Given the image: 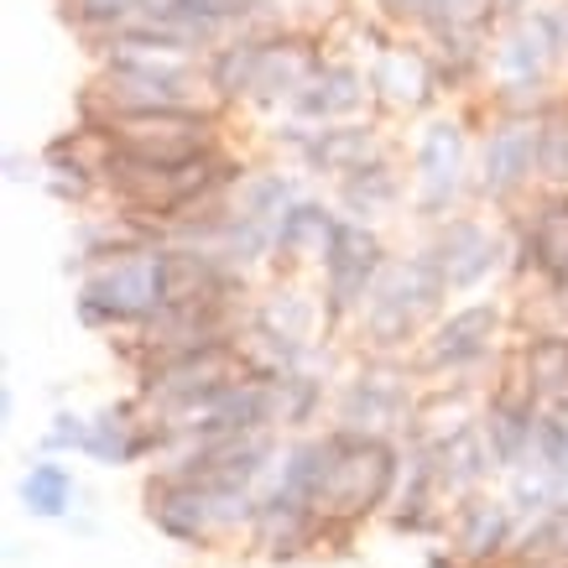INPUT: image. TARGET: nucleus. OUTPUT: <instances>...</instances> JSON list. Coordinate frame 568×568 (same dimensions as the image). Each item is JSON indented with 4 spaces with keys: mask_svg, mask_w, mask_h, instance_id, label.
Listing matches in <instances>:
<instances>
[{
    "mask_svg": "<svg viewBox=\"0 0 568 568\" xmlns=\"http://www.w3.org/2000/svg\"><path fill=\"white\" fill-rule=\"evenodd\" d=\"M365 131H328L318 146H313V156L324 162V168H339V173H361V162H365Z\"/></svg>",
    "mask_w": 568,
    "mask_h": 568,
    "instance_id": "obj_25",
    "label": "nucleus"
},
{
    "mask_svg": "<svg viewBox=\"0 0 568 568\" xmlns=\"http://www.w3.org/2000/svg\"><path fill=\"white\" fill-rule=\"evenodd\" d=\"M527 386L532 392H568V339H542L527 349Z\"/></svg>",
    "mask_w": 568,
    "mask_h": 568,
    "instance_id": "obj_23",
    "label": "nucleus"
},
{
    "mask_svg": "<svg viewBox=\"0 0 568 568\" xmlns=\"http://www.w3.org/2000/svg\"><path fill=\"white\" fill-rule=\"evenodd\" d=\"M376 89L392 104H423L428 100V63L417 52H381Z\"/></svg>",
    "mask_w": 568,
    "mask_h": 568,
    "instance_id": "obj_16",
    "label": "nucleus"
},
{
    "mask_svg": "<svg viewBox=\"0 0 568 568\" xmlns=\"http://www.w3.org/2000/svg\"><path fill=\"white\" fill-rule=\"evenodd\" d=\"M110 146L136 162H193L209 146V125L189 110H136L110 125Z\"/></svg>",
    "mask_w": 568,
    "mask_h": 568,
    "instance_id": "obj_2",
    "label": "nucleus"
},
{
    "mask_svg": "<svg viewBox=\"0 0 568 568\" xmlns=\"http://www.w3.org/2000/svg\"><path fill=\"white\" fill-rule=\"evenodd\" d=\"M141 11V0H69V17L79 21H121Z\"/></svg>",
    "mask_w": 568,
    "mask_h": 568,
    "instance_id": "obj_28",
    "label": "nucleus"
},
{
    "mask_svg": "<svg viewBox=\"0 0 568 568\" xmlns=\"http://www.w3.org/2000/svg\"><path fill=\"white\" fill-rule=\"evenodd\" d=\"M156 282H162V308L168 313H209L224 293L220 266L204 251H162Z\"/></svg>",
    "mask_w": 568,
    "mask_h": 568,
    "instance_id": "obj_7",
    "label": "nucleus"
},
{
    "mask_svg": "<svg viewBox=\"0 0 568 568\" xmlns=\"http://www.w3.org/2000/svg\"><path fill=\"white\" fill-rule=\"evenodd\" d=\"M552 52H558L552 21L548 17L521 21L517 32H511V42H506V52H500V69L511 73V79H537V73L552 63Z\"/></svg>",
    "mask_w": 568,
    "mask_h": 568,
    "instance_id": "obj_15",
    "label": "nucleus"
},
{
    "mask_svg": "<svg viewBox=\"0 0 568 568\" xmlns=\"http://www.w3.org/2000/svg\"><path fill=\"white\" fill-rule=\"evenodd\" d=\"M21 496H27V511H37V517H63V506H69V496H73L69 469L37 465L32 475H27V485H21Z\"/></svg>",
    "mask_w": 568,
    "mask_h": 568,
    "instance_id": "obj_22",
    "label": "nucleus"
},
{
    "mask_svg": "<svg viewBox=\"0 0 568 568\" xmlns=\"http://www.w3.org/2000/svg\"><path fill=\"white\" fill-rule=\"evenodd\" d=\"M84 454H94V459H110V465L136 459V454H141V438H131V413H125V407H110L100 423H89Z\"/></svg>",
    "mask_w": 568,
    "mask_h": 568,
    "instance_id": "obj_21",
    "label": "nucleus"
},
{
    "mask_svg": "<svg viewBox=\"0 0 568 568\" xmlns=\"http://www.w3.org/2000/svg\"><path fill=\"white\" fill-rule=\"evenodd\" d=\"M568 558V500L552 506L521 537V564H564Z\"/></svg>",
    "mask_w": 568,
    "mask_h": 568,
    "instance_id": "obj_20",
    "label": "nucleus"
},
{
    "mask_svg": "<svg viewBox=\"0 0 568 568\" xmlns=\"http://www.w3.org/2000/svg\"><path fill=\"white\" fill-rule=\"evenodd\" d=\"M371 417V423H392L402 413V392L396 386H381V381H361L355 392H349V417Z\"/></svg>",
    "mask_w": 568,
    "mask_h": 568,
    "instance_id": "obj_26",
    "label": "nucleus"
},
{
    "mask_svg": "<svg viewBox=\"0 0 568 568\" xmlns=\"http://www.w3.org/2000/svg\"><path fill=\"white\" fill-rule=\"evenodd\" d=\"M490 334H496V308L454 313V318L438 328V339H433L428 365H465V361H475V355L490 349Z\"/></svg>",
    "mask_w": 568,
    "mask_h": 568,
    "instance_id": "obj_12",
    "label": "nucleus"
},
{
    "mask_svg": "<svg viewBox=\"0 0 568 568\" xmlns=\"http://www.w3.org/2000/svg\"><path fill=\"white\" fill-rule=\"evenodd\" d=\"M454 542H459V552H465L469 564H490L511 542V506H500V500H469Z\"/></svg>",
    "mask_w": 568,
    "mask_h": 568,
    "instance_id": "obj_13",
    "label": "nucleus"
},
{
    "mask_svg": "<svg viewBox=\"0 0 568 568\" xmlns=\"http://www.w3.org/2000/svg\"><path fill=\"white\" fill-rule=\"evenodd\" d=\"M349 199H355V204H381V199H392V178L381 173V168H371V173L365 178H355V183H349Z\"/></svg>",
    "mask_w": 568,
    "mask_h": 568,
    "instance_id": "obj_30",
    "label": "nucleus"
},
{
    "mask_svg": "<svg viewBox=\"0 0 568 568\" xmlns=\"http://www.w3.org/2000/svg\"><path fill=\"white\" fill-rule=\"evenodd\" d=\"M542 173L568 178V121L542 125Z\"/></svg>",
    "mask_w": 568,
    "mask_h": 568,
    "instance_id": "obj_27",
    "label": "nucleus"
},
{
    "mask_svg": "<svg viewBox=\"0 0 568 568\" xmlns=\"http://www.w3.org/2000/svg\"><path fill=\"white\" fill-rule=\"evenodd\" d=\"M490 0H402L396 11H413V17H428L438 27H469V21L485 17Z\"/></svg>",
    "mask_w": 568,
    "mask_h": 568,
    "instance_id": "obj_24",
    "label": "nucleus"
},
{
    "mask_svg": "<svg viewBox=\"0 0 568 568\" xmlns=\"http://www.w3.org/2000/svg\"><path fill=\"white\" fill-rule=\"evenodd\" d=\"M318 73H313V58L303 48H261L256 63V94H293V89H308Z\"/></svg>",
    "mask_w": 568,
    "mask_h": 568,
    "instance_id": "obj_17",
    "label": "nucleus"
},
{
    "mask_svg": "<svg viewBox=\"0 0 568 568\" xmlns=\"http://www.w3.org/2000/svg\"><path fill=\"white\" fill-rule=\"evenodd\" d=\"M241 381H245V361L235 355V349L199 345V349L173 355L168 365H156L152 371V396L173 402V407H204V402H214L220 392L241 386Z\"/></svg>",
    "mask_w": 568,
    "mask_h": 568,
    "instance_id": "obj_4",
    "label": "nucleus"
},
{
    "mask_svg": "<svg viewBox=\"0 0 568 568\" xmlns=\"http://www.w3.org/2000/svg\"><path fill=\"white\" fill-rule=\"evenodd\" d=\"M334 245H339V224L313 204L287 209L282 224H276V251L293 256V261H328L334 256Z\"/></svg>",
    "mask_w": 568,
    "mask_h": 568,
    "instance_id": "obj_11",
    "label": "nucleus"
},
{
    "mask_svg": "<svg viewBox=\"0 0 568 568\" xmlns=\"http://www.w3.org/2000/svg\"><path fill=\"white\" fill-rule=\"evenodd\" d=\"M110 173H115V189L136 209H146V214H173L189 199H199L209 189V178H214L204 156H193V162H136V156H115Z\"/></svg>",
    "mask_w": 568,
    "mask_h": 568,
    "instance_id": "obj_5",
    "label": "nucleus"
},
{
    "mask_svg": "<svg viewBox=\"0 0 568 568\" xmlns=\"http://www.w3.org/2000/svg\"><path fill=\"white\" fill-rule=\"evenodd\" d=\"M256 0H183V11H193V17L204 21H220V17H245Z\"/></svg>",
    "mask_w": 568,
    "mask_h": 568,
    "instance_id": "obj_29",
    "label": "nucleus"
},
{
    "mask_svg": "<svg viewBox=\"0 0 568 568\" xmlns=\"http://www.w3.org/2000/svg\"><path fill=\"white\" fill-rule=\"evenodd\" d=\"M152 308H162V282L146 251H115L84 282V318H146Z\"/></svg>",
    "mask_w": 568,
    "mask_h": 568,
    "instance_id": "obj_3",
    "label": "nucleus"
},
{
    "mask_svg": "<svg viewBox=\"0 0 568 568\" xmlns=\"http://www.w3.org/2000/svg\"><path fill=\"white\" fill-rule=\"evenodd\" d=\"M444 287H475L490 266H496V241L485 235L480 224H448L438 235V256H433Z\"/></svg>",
    "mask_w": 568,
    "mask_h": 568,
    "instance_id": "obj_10",
    "label": "nucleus"
},
{
    "mask_svg": "<svg viewBox=\"0 0 568 568\" xmlns=\"http://www.w3.org/2000/svg\"><path fill=\"white\" fill-rule=\"evenodd\" d=\"M532 568H548V564H532Z\"/></svg>",
    "mask_w": 568,
    "mask_h": 568,
    "instance_id": "obj_32",
    "label": "nucleus"
},
{
    "mask_svg": "<svg viewBox=\"0 0 568 568\" xmlns=\"http://www.w3.org/2000/svg\"><path fill=\"white\" fill-rule=\"evenodd\" d=\"M324 266H328V308L349 313L371 293V276L381 266V245L365 230H339V245H334V256Z\"/></svg>",
    "mask_w": 568,
    "mask_h": 568,
    "instance_id": "obj_8",
    "label": "nucleus"
},
{
    "mask_svg": "<svg viewBox=\"0 0 568 568\" xmlns=\"http://www.w3.org/2000/svg\"><path fill=\"white\" fill-rule=\"evenodd\" d=\"M361 100H365V89H361V79L349 69H328V73H318L308 89H303V110L308 115H349V110H361Z\"/></svg>",
    "mask_w": 568,
    "mask_h": 568,
    "instance_id": "obj_18",
    "label": "nucleus"
},
{
    "mask_svg": "<svg viewBox=\"0 0 568 568\" xmlns=\"http://www.w3.org/2000/svg\"><path fill=\"white\" fill-rule=\"evenodd\" d=\"M444 293V276L433 261H407V266H392L386 282L376 287V303H371V328L381 339H396L433 308V297Z\"/></svg>",
    "mask_w": 568,
    "mask_h": 568,
    "instance_id": "obj_6",
    "label": "nucleus"
},
{
    "mask_svg": "<svg viewBox=\"0 0 568 568\" xmlns=\"http://www.w3.org/2000/svg\"><path fill=\"white\" fill-rule=\"evenodd\" d=\"M527 241H532L537 266H542V272H552L558 282H568V204L542 209Z\"/></svg>",
    "mask_w": 568,
    "mask_h": 568,
    "instance_id": "obj_19",
    "label": "nucleus"
},
{
    "mask_svg": "<svg viewBox=\"0 0 568 568\" xmlns=\"http://www.w3.org/2000/svg\"><path fill=\"white\" fill-rule=\"evenodd\" d=\"M392 480L396 459L381 438H328V465L313 490V511L324 521H361L386 500Z\"/></svg>",
    "mask_w": 568,
    "mask_h": 568,
    "instance_id": "obj_1",
    "label": "nucleus"
},
{
    "mask_svg": "<svg viewBox=\"0 0 568 568\" xmlns=\"http://www.w3.org/2000/svg\"><path fill=\"white\" fill-rule=\"evenodd\" d=\"M417 173H423L428 204H444L454 193V183H459V131L454 125H428V136L417 146Z\"/></svg>",
    "mask_w": 568,
    "mask_h": 568,
    "instance_id": "obj_14",
    "label": "nucleus"
},
{
    "mask_svg": "<svg viewBox=\"0 0 568 568\" xmlns=\"http://www.w3.org/2000/svg\"><path fill=\"white\" fill-rule=\"evenodd\" d=\"M532 168H542V131L537 125H500L485 146V189L511 193L532 178Z\"/></svg>",
    "mask_w": 568,
    "mask_h": 568,
    "instance_id": "obj_9",
    "label": "nucleus"
},
{
    "mask_svg": "<svg viewBox=\"0 0 568 568\" xmlns=\"http://www.w3.org/2000/svg\"><path fill=\"white\" fill-rule=\"evenodd\" d=\"M433 568H448V564H444V558H433Z\"/></svg>",
    "mask_w": 568,
    "mask_h": 568,
    "instance_id": "obj_31",
    "label": "nucleus"
}]
</instances>
